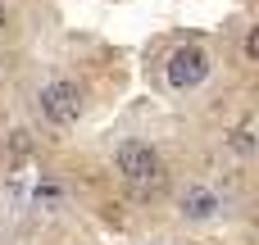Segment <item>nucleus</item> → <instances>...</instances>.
Masks as SVG:
<instances>
[{
	"instance_id": "nucleus-1",
	"label": "nucleus",
	"mask_w": 259,
	"mask_h": 245,
	"mask_svg": "<svg viewBox=\"0 0 259 245\" xmlns=\"http://www.w3.org/2000/svg\"><path fill=\"white\" fill-rule=\"evenodd\" d=\"M118 173H123V182H127V191H132L137 200L159 195L164 182H168L164 159H159L150 145H141V141H123V145H118Z\"/></svg>"
},
{
	"instance_id": "nucleus-2",
	"label": "nucleus",
	"mask_w": 259,
	"mask_h": 245,
	"mask_svg": "<svg viewBox=\"0 0 259 245\" xmlns=\"http://www.w3.org/2000/svg\"><path fill=\"white\" fill-rule=\"evenodd\" d=\"M36 105H41V118H50L55 127H68V123H77V114H82V91H77L73 82H50V86L36 95Z\"/></svg>"
},
{
	"instance_id": "nucleus-3",
	"label": "nucleus",
	"mask_w": 259,
	"mask_h": 245,
	"mask_svg": "<svg viewBox=\"0 0 259 245\" xmlns=\"http://www.w3.org/2000/svg\"><path fill=\"white\" fill-rule=\"evenodd\" d=\"M205 73H209V55H205L200 45H178V50L168 55V82H173L178 91L200 86Z\"/></svg>"
},
{
	"instance_id": "nucleus-4",
	"label": "nucleus",
	"mask_w": 259,
	"mask_h": 245,
	"mask_svg": "<svg viewBox=\"0 0 259 245\" xmlns=\"http://www.w3.org/2000/svg\"><path fill=\"white\" fill-rule=\"evenodd\" d=\"M214 205H219V200H214L209 191H191V195H187V205H182V214H191V218H209V214H214Z\"/></svg>"
},
{
	"instance_id": "nucleus-5",
	"label": "nucleus",
	"mask_w": 259,
	"mask_h": 245,
	"mask_svg": "<svg viewBox=\"0 0 259 245\" xmlns=\"http://www.w3.org/2000/svg\"><path fill=\"white\" fill-rule=\"evenodd\" d=\"M255 55H259V32L250 27V32H246V59H255Z\"/></svg>"
},
{
	"instance_id": "nucleus-6",
	"label": "nucleus",
	"mask_w": 259,
	"mask_h": 245,
	"mask_svg": "<svg viewBox=\"0 0 259 245\" xmlns=\"http://www.w3.org/2000/svg\"><path fill=\"white\" fill-rule=\"evenodd\" d=\"M0 27H5V9H0Z\"/></svg>"
}]
</instances>
